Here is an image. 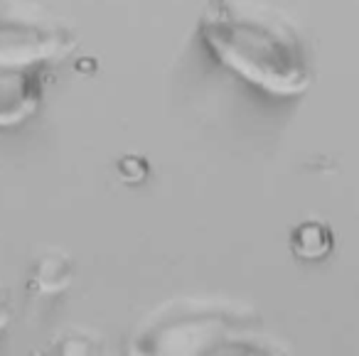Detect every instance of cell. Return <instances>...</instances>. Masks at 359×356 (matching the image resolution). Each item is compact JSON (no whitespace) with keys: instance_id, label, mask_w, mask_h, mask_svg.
Wrapping results in <instances>:
<instances>
[{"instance_id":"cell-1","label":"cell","mask_w":359,"mask_h":356,"mask_svg":"<svg viewBox=\"0 0 359 356\" xmlns=\"http://www.w3.org/2000/svg\"><path fill=\"white\" fill-rule=\"evenodd\" d=\"M205 37L222 62L261 89L293 96L308 86V67L295 32L261 8L224 6L219 15H210Z\"/></svg>"},{"instance_id":"cell-2","label":"cell","mask_w":359,"mask_h":356,"mask_svg":"<svg viewBox=\"0 0 359 356\" xmlns=\"http://www.w3.org/2000/svg\"><path fill=\"white\" fill-rule=\"evenodd\" d=\"M231 331V310L215 302H175L135 329L128 356H195Z\"/></svg>"},{"instance_id":"cell-6","label":"cell","mask_w":359,"mask_h":356,"mask_svg":"<svg viewBox=\"0 0 359 356\" xmlns=\"http://www.w3.org/2000/svg\"><path fill=\"white\" fill-rule=\"evenodd\" d=\"M47 356H104L96 341H91L84 334H69L62 336L60 341L52 344V349L47 351Z\"/></svg>"},{"instance_id":"cell-5","label":"cell","mask_w":359,"mask_h":356,"mask_svg":"<svg viewBox=\"0 0 359 356\" xmlns=\"http://www.w3.org/2000/svg\"><path fill=\"white\" fill-rule=\"evenodd\" d=\"M72 282V263L62 256H47L32 271V285L45 295L62 292Z\"/></svg>"},{"instance_id":"cell-7","label":"cell","mask_w":359,"mask_h":356,"mask_svg":"<svg viewBox=\"0 0 359 356\" xmlns=\"http://www.w3.org/2000/svg\"><path fill=\"white\" fill-rule=\"evenodd\" d=\"M11 315H13V305H11V297L8 292L0 287V331L6 329L8 322H11Z\"/></svg>"},{"instance_id":"cell-4","label":"cell","mask_w":359,"mask_h":356,"mask_svg":"<svg viewBox=\"0 0 359 356\" xmlns=\"http://www.w3.org/2000/svg\"><path fill=\"white\" fill-rule=\"evenodd\" d=\"M290 248L303 261H318L332 251V231L323 221H305L295 226Z\"/></svg>"},{"instance_id":"cell-3","label":"cell","mask_w":359,"mask_h":356,"mask_svg":"<svg viewBox=\"0 0 359 356\" xmlns=\"http://www.w3.org/2000/svg\"><path fill=\"white\" fill-rule=\"evenodd\" d=\"M195 356H285L280 349L271 346L269 341L259 336L241 334V331H226L219 339L210 341L205 349H200Z\"/></svg>"}]
</instances>
